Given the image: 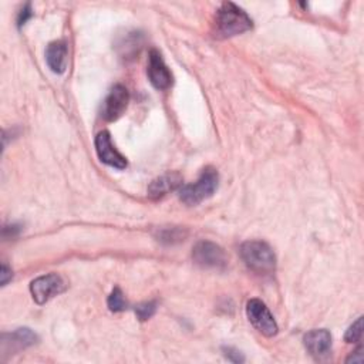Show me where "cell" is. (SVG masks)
Here are the masks:
<instances>
[{
    "instance_id": "1",
    "label": "cell",
    "mask_w": 364,
    "mask_h": 364,
    "mask_svg": "<svg viewBox=\"0 0 364 364\" xmlns=\"http://www.w3.org/2000/svg\"><path fill=\"white\" fill-rule=\"evenodd\" d=\"M214 26L217 39H229L249 32L254 28V22L244 9L232 2H227L217 12Z\"/></svg>"
},
{
    "instance_id": "2",
    "label": "cell",
    "mask_w": 364,
    "mask_h": 364,
    "mask_svg": "<svg viewBox=\"0 0 364 364\" xmlns=\"http://www.w3.org/2000/svg\"><path fill=\"white\" fill-rule=\"evenodd\" d=\"M218 184H220L218 171L212 166H207L197 182L182 187L179 190V200L190 207L198 205L204 200L214 195V193L218 190Z\"/></svg>"
},
{
    "instance_id": "3",
    "label": "cell",
    "mask_w": 364,
    "mask_h": 364,
    "mask_svg": "<svg viewBox=\"0 0 364 364\" xmlns=\"http://www.w3.org/2000/svg\"><path fill=\"white\" fill-rule=\"evenodd\" d=\"M241 256L245 265L256 273L268 275L276 269V256L266 242L248 241L242 244Z\"/></svg>"
},
{
    "instance_id": "4",
    "label": "cell",
    "mask_w": 364,
    "mask_h": 364,
    "mask_svg": "<svg viewBox=\"0 0 364 364\" xmlns=\"http://www.w3.org/2000/svg\"><path fill=\"white\" fill-rule=\"evenodd\" d=\"M193 259L204 269L224 271L228 265V256L225 251L220 245L210 241H201L194 246Z\"/></svg>"
},
{
    "instance_id": "5",
    "label": "cell",
    "mask_w": 364,
    "mask_h": 364,
    "mask_svg": "<svg viewBox=\"0 0 364 364\" xmlns=\"http://www.w3.org/2000/svg\"><path fill=\"white\" fill-rule=\"evenodd\" d=\"M246 314L252 326L266 337H273L278 334V323L271 314L266 305L259 299H251L246 305Z\"/></svg>"
},
{
    "instance_id": "6",
    "label": "cell",
    "mask_w": 364,
    "mask_h": 364,
    "mask_svg": "<svg viewBox=\"0 0 364 364\" xmlns=\"http://www.w3.org/2000/svg\"><path fill=\"white\" fill-rule=\"evenodd\" d=\"M67 285L64 279L57 273H49L35 279L30 283V292L38 305L47 303L52 297L63 293Z\"/></svg>"
},
{
    "instance_id": "7",
    "label": "cell",
    "mask_w": 364,
    "mask_h": 364,
    "mask_svg": "<svg viewBox=\"0 0 364 364\" xmlns=\"http://www.w3.org/2000/svg\"><path fill=\"white\" fill-rule=\"evenodd\" d=\"M128 101H130L128 90L121 84L114 86L103 103V110H101L103 118L107 121L118 120L127 110Z\"/></svg>"
},
{
    "instance_id": "8",
    "label": "cell",
    "mask_w": 364,
    "mask_h": 364,
    "mask_svg": "<svg viewBox=\"0 0 364 364\" xmlns=\"http://www.w3.org/2000/svg\"><path fill=\"white\" fill-rule=\"evenodd\" d=\"M96 151L100 158V161L108 166H113L115 169H125L127 168V159L123 157L117 148L114 147L111 141V135L108 131H101L96 137Z\"/></svg>"
},
{
    "instance_id": "9",
    "label": "cell",
    "mask_w": 364,
    "mask_h": 364,
    "mask_svg": "<svg viewBox=\"0 0 364 364\" xmlns=\"http://www.w3.org/2000/svg\"><path fill=\"white\" fill-rule=\"evenodd\" d=\"M148 79L157 90H168L172 86V74L168 70L158 50H151L148 56Z\"/></svg>"
},
{
    "instance_id": "10",
    "label": "cell",
    "mask_w": 364,
    "mask_h": 364,
    "mask_svg": "<svg viewBox=\"0 0 364 364\" xmlns=\"http://www.w3.org/2000/svg\"><path fill=\"white\" fill-rule=\"evenodd\" d=\"M307 351L316 360H324L331 353V334L326 329H314L303 337Z\"/></svg>"
},
{
    "instance_id": "11",
    "label": "cell",
    "mask_w": 364,
    "mask_h": 364,
    "mask_svg": "<svg viewBox=\"0 0 364 364\" xmlns=\"http://www.w3.org/2000/svg\"><path fill=\"white\" fill-rule=\"evenodd\" d=\"M182 186V176L178 172H166L155 178L148 187V197L151 200H159L169 193L178 190Z\"/></svg>"
},
{
    "instance_id": "12",
    "label": "cell",
    "mask_w": 364,
    "mask_h": 364,
    "mask_svg": "<svg viewBox=\"0 0 364 364\" xmlns=\"http://www.w3.org/2000/svg\"><path fill=\"white\" fill-rule=\"evenodd\" d=\"M39 340L38 334L33 333L30 329H18L13 333L4 334L2 337V351H19L22 348H28L33 344H36Z\"/></svg>"
},
{
    "instance_id": "13",
    "label": "cell",
    "mask_w": 364,
    "mask_h": 364,
    "mask_svg": "<svg viewBox=\"0 0 364 364\" xmlns=\"http://www.w3.org/2000/svg\"><path fill=\"white\" fill-rule=\"evenodd\" d=\"M67 55L69 50L64 42L50 43L46 50V62L49 69L56 74L64 73L67 67Z\"/></svg>"
},
{
    "instance_id": "14",
    "label": "cell",
    "mask_w": 364,
    "mask_h": 364,
    "mask_svg": "<svg viewBox=\"0 0 364 364\" xmlns=\"http://www.w3.org/2000/svg\"><path fill=\"white\" fill-rule=\"evenodd\" d=\"M188 237V231L181 227H168V228H159L157 231V241L164 245H176L184 242Z\"/></svg>"
},
{
    "instance_id": "15",
    "label": "cell",
    "mask_w": 364,
    "mask_h": 364,
    "mask_svg": "<svg viewBox=\"0 0 364 364\" xmlns=\"http://www.w3.org/2000/svg\"><path fill=\"white\" fill-rule=\"evenodd\" d=\"M142 46V36L141 33H130L121 43H120V47L123 49V56L127 59V57H134L135 55L140 53V49Z\"/></svg>"
},
{
    "instance_id": "16",
    "label": "cell",
    "mask_w": 364,
    "mask_h": 364,
    "mask_svg": "<svg viewBox=\"0 0 364 364\" xmlns=\"http://www.w3.org/2000/svg\"><path fill=\"white\" fill-rule=\"evenodd\" d=\"M107 305H108V309L111 312H114V313L124 312L128 307V303H127V300H125V297H124V295H123L120 288H114V290L108 296Z\"/></svg>"
},
{
    "instance_id": "17",
    "label": "cell",
    "mask_w": 364,
    "mask_h": 364,
    "mask_svg": "<svg viewBox=\"0 0 364 364\" xmlns=\"http://www.w3.org/2000/svg\"><path fill=\"white\" fill-rule=\"evenodd\" d=\"M361 336H363V317H358L350 327L348 330L346 331V336H344V340L347 343H357L361 340Z\"/></svg>"
},
{
    "instance_id": "18",
    "label": "cell",
    "mask_w": 364,
    "mask_h": 364,
    "mask_svg": "<svg viewBox=\"0 0 364 364\" xmlns=\"http://www.w3.org/2000/svg\"><path fill=\"white\" fill-rule=\"evenodd\" d=\"M135 314L137 317L141 320V322H145L148 319H151L155 312H157V303L155 302H145V303H141L138 306H135Z\"/></svg>"
},
{
    "instance_id": "19",
    "label": "cell",
    "mask_w": 364,
    "mask_h": 364,
    "mask_svg": "<svg viewBox=\"0 0 364 364\" xmlns=\"http://www.w3.org/2000/svg\"><path fill=\"white\" fill-rule=\"evenodd\" d=\"M224 354L232 363H244L245 361L244 354L234 347H224Z\"/></svg>"
},
{
    "instance_id": "20",
    "label": "cell",
    "mask_w": 364,
    "mask_h": 364,
    "mask_svg": "<svg viewBox=\"0 0 364 364\" xmlns=\"http://www.w3.org/2000/svg\"><path fill=\"white\" fill-rule=\"evenodd\" d=\"M32 16H33V11H32L30 4H28V5L21 11L19 18H18V26H19V29H21V28H23Z\"/></svg>"
},
{
    "instance_id": "21",
    "label": "cell",
    "mask_w": 364,
    "mask_h": 364,
    "mask_svg": "<svg viewBox=\"0 0 364 364\" xmlns=\"http://www.w3.org/2000/svg\"><path fill=\"white\" fill-rule=\"evenodd\" d=\"M12 276H13L12 269L6 263H4L2 269H0V283H2V286H6L8 282L12 279Z\"/></svg>"
},
{
    "instance_id": "22",
    "label": "cell",
    "mask_w": 364,
    "mask_h": 364,
    "mask_svg": "<svg viewBox=\"0 0 364 364\" xmlns=\"http://www.w3.org/2000/svg\"><path fill=\"white\" fill-rule=\"evenodd\" d=\"M22 228L19 225H9V227H5L4 228V238L5 239H9V238H15L21 234Z\"/></svg>"
},
{
    "instance_id": "23",
    "label": "cell",
    "mask_w": 364,
    "mask_h": 364,
    "mask_svg": "<svg viewBox=\"0 0 364 364\" xmlns=\"http://www.w3.org/2000/svg\"><path fill=\"white\" fill-rule=\"evenodd\" d=\"M363 360H364V356H363V347H358L354 353H351L350 354V357H347V363H363Z\"/></svg>"
}]
</instances>
